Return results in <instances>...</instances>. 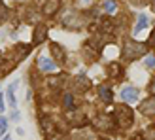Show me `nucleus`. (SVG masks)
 I'll return each instance as SVG.
<instances>
[{
	"mask_svg": "<svg viewBox=\"0 0 155 140\" xmlns=\"http://www.w3.org/2000/svg\"><path fill=\"white\" fill-rule=\"evenodd\" d=\"M148 53V44H140L133 40V38H129V40H125V44H123V59L127 61H134L138 57H142Z\"/></svg>",
	"mask_w": 155,
	"mask_h": 140,
	"instance_id": "1",
	"label": "nucleus"
},
{
	"mask_svg": "<svg viewBox=\"0 0 155 140\" xmlns=\"http://www.w3.org/2000/svg\"><path fill=\"white\" fill-rule=\"evenodd\" d=\"M114 118H115V123H117V127L121 129H129L130 125L134 123V115H133V110L123 102V104H117L114 110Z\"/></svg>",
	"mask_w": 155,
	"mask_h": 140,
	"instance_id": "2",
	"label": "nucleus"
},
{
	"mask_svg": "<svg viewBox=\"0 0 155 140\" xmlns=\"http://www.w3.org/2000/svg\"><path fill=\"white\" fill-rule=\"evenodd\" d=\"M114 125H117V123H115V118L114 115H108V114H100V115H97V118L93 119V127L97 131H102V133H110L114 129Z\"/></svg>",
	"mask_w": 155,
	"mask_h": 140,
	"instance_id": "3",
	"label": "nucleus"
},
{
	"mask_svg": "<svg viewBox=\"0 0 155 140\" xmlns=\"http://www.w3.org/2000/svg\"><path fill=\"white\" fill-rule=\"evenodd\" d=\"M57 68H59V63L51 55H42L38 59V70L44 74H55Z\"/></svg>",
	"mask_w": 155,
	"mask_h": 140,
	"instance_id": "4",
	"label": "nucleus"
},
{
	"mask_svg": "<svg viewBox=\"0 0 155 140\" xmlns=\"http://www.w3.org/2000/svg\"><path fill=\"white\" fill-rule=\"evenodd\" d=\"M138 97H140V89L138 87H133V85H125V87L121 89V98L125 104H133L138 100Z\"/></svg>",
	"mask_w": 155,
	"mask_h": 140,
	"instance_id": "5",
	"label": "nucleus"
},
{
	"mask_svg": "<svg viewBox=\"0 0 155 140\" xmlns=\"http://www.w3.org/2000/svg\"><path fill=\"white\" fill-rule=\"evenodd\" d=\"M48 40V27L44 23H36L34 25V30H32V42L34 44H42Z\"/></svg>",
	"mask_w": 155,
	"mask_h": 140,
	"instance_id": "6",
	"label": "nucleus"
},
{
	"mask_svg": "<svg viewBox=\"0 0 155 140\" xmlns=\"http://www.w3.org/2000/svg\"><path fill=\"white\" fill-rule=\"evenodd\" d=\"M49 51H51V57L55 59L57 63H64V61H66V51H64V48L61 44L51 42L49 44Z\"/></svg>",
	"mask_w": 155,
	"mask_h": 140,
	"instance_id": "7",
	"label": "nucleus"
},
{
	"mask_svg": "<svg viewBox=\"0 0 155 140\" xmlns=\"http://www.w3.org/2000/svg\"><path fill=\"white\" fill-rule=\"evenodd\" d=\"M61 4H63V0H45L44 2V15H55L59 10H61Z\"/></svg>",
	"mask_w": 155,
	"mask_h": 140,
	"instance_id": "8",
	"label": "nucleus"
},
{
	"mask_svg": "<svg viewBox=\"0 0 155 140\" xmlns=\"http://www.w3.org/2000/svg\"><path fill=\"white\" fill-rule=\"evenodd\" d=\"M140 114L144 115H155V97H150V98H146L142 100V104H140Z\"/></svg>",
	"mask_w": 155,
	"mask_h": 140,
	"instance_id": "9",
	"label": "nucleus"
},
{
	"mask_svg": "<svg viewBox=\"0 0 155 140\" xmlns=\"http://www.w3.org/2000/svg\"><path fill=\"white\" fill-rule=\"evenodd\" d=\"M17 82H13V83H10V87L6 89V98H8V106L10 108H17V98H15V89H17Z\"/></svg>",
	"mask_w": 155,
	"mask_h": 140,
	"instance_id": "10",
	"label": "nucleus"
},
{
	"mask_svg": "<svg viewBox=\"0 0 155 140\" xmlns=\"http://www.w3.org/2000/svg\"><path fill=\"white\" fill-rule=\"evenodd\" d=\"M98 97L102 102H112V98H114V93H112V87L110 85H98Z\"/></svg>",
	"mask_w": 155,
	"mask_h": 140,
	"instance_id": "11",
	"label": "nucleus"
},
{
	"mask_svg": "<svg viewBox=\"0 0 155 140\" xmlns=\"http://www.w3.org/2000/svg\"><path fill=\"white\" fill-rule=\"evenodd\" d=\"M100 10L106 15H114L117 12V0H102V2H100Z\"/></svg>",
	"mask_w": 155,
	"mask_h": 140,
	"instance_id": "12",
	"label": "nucleus"
},
{
	"mask_svg": "<svg viewBox=\"0 0 155 140\" xmlns=\"http://www.w3.org/2000/svg\"><path fill=\"white\" fill-rule=\"evenodd\" d=\"M121 74H123L121 63H110V65H108V76H110V78L117 80V78H121Z\"/></svg>",
	"mask_w": 155,
	"mask_h": 140,
	"instance_id": "13",
	"label": "nucleus"
},
{
	"mask_svg": "<svg viewBox=\"0 0 155 140\" xmlns=\"http://www.w3.org/2000/svg\"><path fill=\"white\" fill-rule=\"evenodd\" d=\"M13 51L17 53V55H15V61H23L27 55H28V51H30V45H27V44H17L13 48Z\"/></svg>",
	"mask_w": 155,
	"mask_h": 140,
	"instance_id": "14",
	"label": "nucleus"
},
{
	"mask_svg": "<svg viewBox=\"0 0 155 140\" xmlns=\"http://www.w3.org/2000/svg\"><path fill=\"white\" fill-rule=\"evenodd\" d=\"M148 25H150V19H148V15H146V13H140V15H138V19H136V27H134V30H133V32H134V34H138L140 30L148 28Z\"/></svg>",
	"mask_w": 155,
	"mask_h": 140,
	"instance_id": "15",
	"label": "nucleus"
},
{
	"mask_svg": "<svg viewBox=\"0 0 155 140\" xmlns=\"http://www.w3.org/2000/svg\"><path fill=\"white\" fill-rule=\"evenodd\" d=\"M40 123H42V129H44V133H49V135H53V133H55V125H53V121L48 118V115H42Z\"/></svg>",
	"mask_w": 155,
	"mask_h": 140,
	"instance_id": "16",
	"label": "nucleus"
},
{
	"mask_svg": "<svg viewBox=\"0 0 155 140\" xmlns=\"http://www.w3.org/2000/svg\"><path fill=\"white\" fill-rule=\"evenodd\" d=\"M76 85H78V89H80V87H81V89H89V87H91V82L87 80L85 72H81L80 76L76 78Z\"/></svg>",
	"mask_w": 155,
	"mask_h": 140,
	"instance_id": "17",
	"label": "nucleus"
},
{
	"mask_svg": "<svg viewBox=\"0 0 155 140\" xmlns=\"http://www.w3.org/2000/svg\"><path fill=\"white\" fill-rule=\"evenodd\" d=\"M63 104H64V110H74V108H76V102H74V95H72V93H64Z\"/></svg>",
	"mask_w": 155,
	"mask_h": 140,
	"instance_id": "18",
	"label": "nucleus"
},
{
	"mask_svg": "<svg viewBox=\"0 0 155 140\" xmlns=\"http://www.w3.org/2000/svg\"><path fill=\"white\" fill-rule=\"evenodd\" d=\"M100 25H102V30H104V32H114V30H115V23H114L110 17H104L102 21H100Z\"/></svg>",
	"mask_w": 155,
	"mask_h": 140,
	"instance_id": "19",
	"label": "nucleus"
},
{
	"mask_svg": "<svg viewBox=\"0 0 155 140\" xmlns=\"http://www.w3.org/2000/svg\"><path fill=\"white\" fill-rule=\"evenodd\" d=\"M74 140H97V136L93 135V133H89V131H80V135H78Z\"/></svg>",
	"mask_w": 155,
	"mask_h": 140,
	"instance_id": "20",
	"label": "nucleus"
},
{
	"mask_svg": "<svg viewBox=\"0 0 155 140\" xmlns=\"http://www.w3.org/2000/svg\"><path fill=\"white\" fill-rule=\"evenodd\" d=\"M8 13H10V12H8V6L4 4V0H0V21L6 19V17H8Z\"/></svg>",
	"mask_w": 155,
	"mask_h": 140,
	"instance_id": "21",
	"label": "nucleus"
},
{
	"mask_svg": "<svg viewBox=\"0 0 155 140\" xmlns=\"http://www.w3.org/2000/svg\"><path fill=\"white\" fill-rule=\"evenodd\" d=\"M6 131H8V118L0 115V135H6Z\"/></svg>",
	"mask_w": 155,
	"mask_h": 140,
	"instance_id": "22",
	"label": "nucleus"
},
{
	"mask_svg": "<svg viewBox=\"0 0 155 140\" xmlns=\"http://www.w3.org/2000/svg\"><path fill=\"white\" fill-rule=\"evenodd\" d=\"M144 65L148 66V68H153V66H155V55H153V57H148V59L144 61Z\"/></svg>",
	"mask_w": 155,
	"mask_h": 140,
	"instance_id": "23",
	"label": "nucleus"
},
{
	"mask_svg": "<svg viewBox=\"0 0 155 140\" xmlns=\"http://www.w3.org/2000/svg\"><path fill=\"white\" fill-rule=\"evenodd\" d=\"M19 118H21V114H19L17 110H13L12 115H10V119H12V121H19Z\"/></svg>",
	"mask_w": 155,
	"mask_h": 140,
	"instance_id": "24",
	"label": "nucleus"
},
{
	"mask_svg": "<svg viewBox=\"0 0 155 140\" xmlns=\"http://www.w3.org/2000/svg\"><path fill=\"white\" fill-rule=\"evenodd\" d=\"M49 140H66V136L59 133V135H51V138H49Z\"/></svg>",
	"mask_w": 155,
	"mask_h": 140,
	"instance_id": "25",
	"label": "nucleus"
},
{
	"mask_svg": "<svg viewBox=\"0 0 155 140\" xmlns=\"http://www.w3.org/2000/svg\"><path fill=\"white\" fill-rule=\"evenodd\" d=\"M6 102H4V93H0V112H4Z\"/></svg>",
	"mask_w": 155,
	"mask_h": 140,
	"instance_id": "26",
	"label": "nucleus"
},
{
	"mask_svg": "<svg viewBox=\"0 0 155 140\" xmlns=\"http://www.w3.org/2000/svg\"><path fill=\"white\" fill-rule=\"evenodd\" d=\"M150 91H151V95L155 97V78L151 80V85H150Z\"/></svg>",
	"mask_w": 155,
	"mask_h": 140,
	"instance_id": "27",
	"label": "nucleus"
},
{
	"mask_svg": "<svg viewBox=\"0 0 155 140\" xmlns=\"http://www.w3.org/2000/svg\"><path fill=\"white\" fill-rule=\"evenodd\" d=\"M150 44H151V45H155V30H153L151 36H150Z\"/></svg>",
	"mask_w": 155,
	"mask_h": 140,
	"instance_id": "28",
	"label": "nucleus"
},
{
	"mask_svg": "<svg viewBox=\"0 0 155 140\" xmlns=\"http://www.w3.org/2000/svg\"><path fill=\"white\" fill-rule=\"evenodd\" d=\"M2 140H12V136H10V135H4V138H2Z\"/></svg>",
	"mask_w": 155,
	"mask_h": 140,
	"instance_id": "29",
	"label": "nucleus"
},
{
	"mask_svg": "<svg viewBox=\"0 0 155 140\" xmlns=\"http://www.w3.org/2000/svg\"><path fill=\"white\" fill-rule=\"evenodd\" d=\"M81 2H83V4H87V2H89V0H81Z\"/></svg>",
	"mask_w": 155,
	"mask_h": 140,
	"instance_id": "30",
	"label": "nucleus"
}]
</instances>
